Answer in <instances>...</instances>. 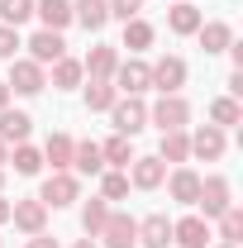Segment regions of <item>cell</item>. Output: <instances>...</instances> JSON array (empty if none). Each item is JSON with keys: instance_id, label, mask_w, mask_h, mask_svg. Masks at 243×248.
<instances>
[{"instance_id": "1", "label": "cell", "mask_w": 243, "mask_h": 248, "mask_svg": "<svg viewBox=\"0 0 243 248\" xmlns=\"http://www.w3.org/2000/svg\"><path fill=\"white\" fill-rule=\"evenodd\" d=\"M105 115H110V124H115V134H124V139H134V134L148 129V105H143L138 95H120Z\"/></svg>"}, {"instance_id": "2", "label": "cell", "mask_w": 243, "mask_h": 248, "mask_svg": "<svg viewBox=\"0 0 243 248\" xmlns=\"http://www.w3.org/2000/svg\"><path fill=\"white\" fill-rule=\"evenodd\" d=\"M38 201H43L48 210H67V205H76V201H81V182H76V172H53L48 182L38 186Z\"/></svg>"}, {"instance_id": "3", "label": "cell", "mask_w": 243, "mask_h": 248, "mask_svg": "<svg viewBox=\"0 0 243 248\" xmlns=\"http://www.w3.org/2000/svg\"><path fill=\"white\" fill-rule=\"evenodd\" d=\"M200 219H219L229 205H234V191H229V177H200Z\"/></svg>"}, {"instance_id": "4", "label": "cell", "mask_w": 243, "mask_h": 248, "mask_svg": "<svg viewBox=\"0 0 243 248\" xmlns=\"http://www.w3.org/2000/svg\"><path fill=\"white\" fill-rule=\"evenodd\" d=\"M148 124H157V134H167V129H186V124H191V105H186V95H162L157 105H148Z\"/></svg>"}, {"instance_id": "5", "label": "cell", "mask_w": 243, "mask_h": 248, "mask_svg": "<svg viewBox=\"0 0 243 248\" xmlns=\"http://www.w3.org/2000/svg\"><path fill=\"white\" fill-rule=\"evenodd\" d=\"M5 86H10L15 95H38L43 86H48V67H38V62H29V58H15Z\"/></svg>"}, {"instance_id": "6", "label": "cell", "mask_w": 243, "mask_h": 248, "mask_svg": "<svg viewBox=\"0 0 243 248\" xmlns=\"http://www.w3.org/2000/svg\"><path fill=\"white\" fill-rule=\"evenodd\" d=\"M148 77H152V91L182 95V86H186V62L177 58V53H167V58H157V62L148 67Z\"/></svg>"}, {"instance_id": "7", "label": "cell", "mask_w": 243, "mask_h": 248, "mask_svg": "<svg viewBox=\"0 0 243 248\" xmlns=\"http://www.w3.org/2000/svg\"><path fill=\"white\" fill-rule=\"evenodd\" d=\"M95 239H105V248H138V219L110 210V219L100 224V234H95Z\"/></svg>"}, {"instance_id": "8", "label": "cell", "mask_w": 243, "mask_h": 248, "mask_svg": "<svg viewBox=\"0 0 243 248\" xmlns=\"http://www.w3.org/2000/svg\"><path fill=\"white\" fill-rule=\"evenodd\" d=\"M10 224L19 234H43L48 229V205L33 196V201H10Z\"/></svg>"}, {"instance_id": "9", "label": "cell", "mask_w": 243, "mask_h": 248, "mask_svg": "<svg viewBox=\"0 0 243 248\" xmlns=\"http://www.w3.org/2000/svg\"><path fill=\"white\" fill-rule=\"evenodd\" d=\"M115 91L120 95H143V91H152V77H148V62H138V58H129V62H120L115 67Z\"/></svg>"}, {"instance_id": "10", "label": "cell", "mask_w": 243, "mask_h": 248, "mask_svg": "<svg viewBox=\"0 0 243 248\" xmlns=\"http://www.w3.org/2000/svg\"><path fill=\"white\" fill-rule=\"evenodd\" d=\"M191 139V157H200V162H219L224 148H229V139H224V129H214V124H200L196 134H186Z\"/></svg>"}, {"instance_id": "11", "label": "cell", "mask_w": 243, "mask_h": 248, "mask_svg": "<svg viewBox=\"0 0 243 248\" xmlns=\"http://www.w3.org/2000/svg\"><path fill=\"white\" fill-rule=\"evenodd\" d=\"M124 172H129V186H138V191H157V186L167 182V162H162L157 153L152 157H134Z\"/></svg>"}, {"instance_id": "12", "label": "cell", "mask_w": 243, "mask_h": 248, "mask_svg": "<svg viewBox=\"0 0 243 248\" xmlns=\"http://www.w3.org/2000/svg\"><path fill=\"white\" fill-rule=\"evenodd\" d=\"M24 48H29V62H38V67H53L58 58H67V38L53 33V29H38Z\"/></svg>"}, {"instance_id": "13", "label": "cell", "mask_w": 243, "mask_h": 248, "mask_svg": "<svg viewBox=\"0 0 243 248\" xmlns=\"http://www.w3.org/2000/svg\"><path fill=\"white\" fill-rule=\"evenodd\" d=\"M172 244L177 248H205L210 244V219H200V215L172 219Z\"/></svg>"}, {"instance_id": "14", "label": "cell", "mask_w": 243, "mask_h": 248, "mask_svg": "<svg viewBox=\"0 0 243 248\" xmlns=\"http://www.w3.org/2000/svg\"><path fill=\"white\" fill-rule=\"evenodd\" d=\"M115 67H120V53H115L110 43H95L91 53H86V62H81V72H86L91 81H110Z\"/></svg>"}, {"instance_id": "15", "label": "cell", "mask_w": 243, "mask_h": 248, "mask_svg": "<svg viewBox=\"0 0 243 248\" xmlns=\"http://www.w3.org/2000/svg\"><path fill=\"white\" fill-rule=\"evenodd\" d=\"M167 196H172L177 205H196V201H200V177H196L191 167H172V177H167Z\"/></svg>"}, {"instance_id": "16", "label": "cell", "mask_w": 243, "mask_h": 248, "mask_svg": "<svg viewBox=\"0 0 243 248\" xmlns=\"http://www.w3.org/2000/svg\"><path fill=\"white\" fill-rule=\"evenodd\" d=\"M72 19H76L81 29L100 33L110 24V5H105V0H72Z\"/></svg>"}, {"instance_id": "17", "label": "cell", "mask_w": 243, "mask_h": 248, "mask_svg": "<svg viewBox=\"0 0 243 248\" xmlns=\"http://www.w3.org/2000/svg\"><path fill=\"white\" fill-rule=\"evenodd\" d=\"M33 15L43 19V29L62 33L67 24H72V0H33Z\"/></svg>"}, {"instance_id": "18", "label": "cell", "mask_w": 243, "mask_h": 248, "mask_svg": "<svg viewBox=\"0 0 243 248\" xmlns=\"http://www.w3.org/2000/svg\"><path fill=\"white\" fill-rule=\"evenodd\" d=\"M200 24H205V15H200L191 0H177V5L167 10V29H172V33H182V38H186V33H196Z\"/></svg>"}, {"instance_id": "19", "label": "cell", "mask_w": 243, "mask_h": 248, "mask_svg": "<svg viewBox=\"0 0 243 248\" xmlns=\"http://www.w3.org/2000/svg\"><path fill=\"white\" fill-rule=\"evenodd\" d=\"M72 172H76V177H100V172H105L100 143H91V139H86V143H76V148H72Z\"/></svg>"}, {"instance_id": "20", "label": "cell", "mask_w": 243, "mask_h": 248, "mask_svg": "<svg viewBox=\"0 0 243 248\" xmlns=\"http://www.w3.org/2000/svg\"><path fill=\"white\" fill-rule=\"evenodd\" d=\"M138 244H143V248H167V244H172V219H167V215L138 219Z\"/></svg>"}, {"instance_id": "21", "label": "cell", "mask_w": 243, "mask_h": 248, "mask_svg": "<svg viewBox=\"0 0 243 248\" xmlns=\"http://www.w3.org/2000/svg\"><path fill=\"white\" fill-rule=\"evenodd\" d=\"M33 120L24 110H0V143H29Z\"/></svg>"}, {"instance_id": "22", "label": "cell", "mask_w": 243, "mask_h": 248, "mask_svg": "<svg viewBox=\"0 0 243 248\" xmlns=\"http://www.w3.org/2000/svg\"><path fill=\"white\" fill-rule=\"evenodd\" d=\"M72 148H76L72 134H53L43 143V162H53V172H72Z\"/></svg>"}, {"instance_id": "23", "label": "cell", "mask_w": 243, "mask_h": 248, "mask_svg": "<svg viewBox=\"0 0 243 248\" xmlns=\"http://www.w3.org/2000/svg\"><path fill=\"white\" fill-rule=\"evenodd\" d=\"M157 157H162V162L186 167V157H191V139H186V129H167V134H162V143H157Z\"/></svg>"}, {"instance_id": "24", "label": "cell", "mask_w": 243, "mask_h": 248, "mask_svg": "<svg viewBox=\"0 0 243 248\" xmlns=\"http://www.w3.org/2000/svg\"><path fill=\"white\" fill-rule=\"evenodd\" d=\"M196 38H200V48H205V53H224V48L234 43V29H229L224 19H210V24H200V29H196Z\"/></svg>"}, {"instance_id": "25", "label": "cell", "mask_w": 243, "mask_h": 248, "mask_svg": "<svg viewBox=\"0 0 243 248\" xmlns=\"http://www.w3.org/2000/svg\"><path fill=\"white\" fill-rule=\"evenodd\" d=\"M100 157H105V167H129V162H134V139H124V134H115V139H105V143H100Z\"/></svg>"}, {"instance_id": "26", "label": "cell", "mask_w": 243, "mask_h": 248, "mask_svg": "<svg viewBox=\"0 0 243 248\" xmlns=\"http://www.w3.org/2000/svg\"><path fill=\"white\" fill-rule=\"evenodd\" d=\"M152 24L143 19V15H134V19H124V48L129 53H143V48H152Z\"/></svg>"}, {"instance_id": "27", "label": "cell", "mask_w": 243, "mask_h": 248, "mask_svg": "<svg viewBox=\"0 0 243 248\" xmlns=\"http://www.w3.org/2000/svg\"><path fill=\"white\" fill-rule=\"evenodd\" d=\"M81 77H86V72H81V62H76V58H58L48 81H53V91H76V86H81Z\"/></svg>"}, {"instance_id": "28", "label": "cell", "mask_w": 243, "mask_h": 248, "mask_svg": "<svg viewBox=\"0 0 243 248\" xmlns=\"http://www.w3.org/2000/svg\"><path fill=\"white\" fill-rule=\"evenodd\" d=\"M210 124H214V129H234V124H243V105L234 100V95L210 100Z\"/></svg>"}, {"instance_id": "29", "label": "cell", "mask_w": 243, "mask_h": 248, "mask_svg": "<svg viewBox=\"0 0 243 248\" xmlns=\"http://www.w3.org/2000/svg\"><path fill=\"white\" fill-rule=\"evenodd\" d=\"M5 167H15L19 177H38V167H43V153L33 148V143H15V153H10V162Z\"/></svg>"}, {"instance_id": "30", "label": "cell", "mask_w": 243, "mask_h": 248, "mask_svg": "<svg viewBox=\"0 0 243 248\" xmlns=\"http://www.w3.org/2000/svg\"><path fill=\"white\" fill-rule=\"evenodd\" d=\"M110 219V201L105 196H91L86 205H81V229H86V239H95L100 234V224Z\"/></svg>"}, {"instance_id": "31", "label": "cell", "mask_w": 243, "mask_h": 248, "mask_svg": "<svg viewBox=\"0 0 243 248\" xmlns=\"http://www.w3.org/2000/svg\"><path fill=\"white\" fill-rule=\"evenodd\" d=\"M100 196H105V201H124V196H129V172L105 167V172H100Z\"/></svg>"}, {"instance_id": "32", "label": "cell", "mask_w": 243, "mask_h": 248, "mask_svg": "<svg viewBox=\"0 0 243 248\" xmlns=\"http://www.w3.org/2000/svg\"><path fill=\"white\" fill-rule=\"evenodd\" d=\"M219 244H243V210L239 205H229L219 215Z\"/></svg>"}, {"instance_id": "33", "label": "cell", "mask_w": 243, "mask_h": 248, "mask_svg": "<svg viewBox=\"0 0 243 248\" xmlns=\"http://www.w3.org/2000/svg\"><path fill=\"white\" fill-rule=\"evenodd\" d=\"M115 100H120L115 81H91V86H86V110H110Z\"/></svg>"}, {"instance_id": "34", "label": "cell", "mask_w": 243, "mask_h": 248, "mask_svg": "<svg viewBox=\"0 0 243 248\" xmlns=\"http://www.w3.org/2000/svg\"><path fill=\"white\" fill-rule=\"evenodd\" d=\"M24 19H33V0H0V24L19 29Z\"/></svg>"}, {"instance_id": "35", "label": "cell", "mask_w": 243, "mask_h": 248, "mask_svg": "<svg viewBox=\"0 0 243 248\" xmlns=\"http://www.w3.org/2000/svg\"><path fill=\"white\" fill-rule=\"evenodd\" d=\"M24 43H19V29H10V24H0V62H15Z\"/></svg>"}, {"instance_id": "36", "label": "cell", "mask_w": 243, "mask_h": 248, "mask_svg": "<svg viewBox=\"0 0 243 248\" xmlns=\"http://www.w3.org/2000/svg\"><path fill=\"white\" fill-rule=\"evenodd\" d=\"M105 5H110V19H134V15H138V10H143V0H105Z\"/></svg>"}, {"instance_id": "37", "label": "cell", "mask_w": 243, "mask_h": 248, "mask_svg": "<svg viewBox=\"0 0 243 248\" xmlns=\"http://www.w3.org/2000/svg\"><path fill=\"white\" fill-rule=\"evenodd\" d=\"M24 248H62V244H58V239H48V234H29V244H24Z\"/></svg>"}, {"instance_id": "38", "label": "cell", "mask_w": 243, "mask_h": 248, "mask_svg": "<svg viewBox=\"0 0 243 248\" xmlns=\"http://www.w3.org/2000/svg\"><path fill=\"white\" fill-rule=\"evenodd\" d=\"M229 95H234V100L243 95V72H239V67H234V77H229Z\"/></svg>"}, {"instance_id": "39", "label": "cell", "mask_w": 243, "mask_h": 248, "mask_svg": "<svg viewBox=\"0 0 243 248\" xmlns=\"http://www.w3.org/2000/svg\"><path fill=\"white\" fill-rule=\"evenodd\" d=\"M0 224H10V201H5V191H0Z\"/></svg>"}, {"instance_id": "40", "label": "cell", "mask_w": 243, "mask_h": 248, "mask_svg": "<svg viewBox=\"0 0 243 248\" xmlns=\"http://www.w3.org/2000/svg\"><path fill=\"white\" fill-rule=\"evenodd\" d=\"M0 110H10V86L0 81Z\"/></svg>"}, {"instance_id": "41", "label": "cell", "mask_w": 243, "mask_h": 248, "mask_svg": "<svg viewBox=\"0 0 243 248\" xmlns=\"http://www.w3.org/2000/svg\"><path fill=\"white\" fill-rule=\"evenodd\" d=\"M72 248H100V244H95V239H76Z\"/></svg>"}, {"instance_id": "42", "label": "cell", "mask_w": 243, "mask_h": 248, "mask_svg": "<svg viewBox=\"0 0 243 248\" xmlns=\"http://www.w3.org/2000/svg\"><path fill=\"white\" fill-rule=\"evenodd\" d=\"M5 162H10V143H0V167H5Z\"/></svg>"}, {"instance_id": "43", "label": "cell", "mask_w": 243, "mask_h": 248, "mask_svg": "<svg viewBox=\"0 0 243 248\" xmlns=\"http://www.w3.org/2000/svg\"><path fill=\"white\" fill-rule=\"evenodd\" d=\"M0 191H5V167H0Z\"/></svg>"}, {"instance_id": "44", "label": "cell", "mask_w": 243, "mask_h": 248, "mask_svg": "<svg viewBox=\"0 0 243 248\" xmlns=\"http://www.w3.org/2000/svg\"><path fill=\"white\" fill-rule=\"evenodd\" d=\"M214 248H239V244H214Z\"/></svg>"}, {"instance_id": "45", "label": "cell", "mask_w": 243, "mask_h": 248, "mask_svg": "<svg viewBox=\"0 0 243 248\" xmlns=\"http://www.w3.org/2000/svg\"><path fill=\"white\" fill-rule=\"evenodd\" d=\"M0 248H5V244H0Z\"/></svg>"}]
</instances>
